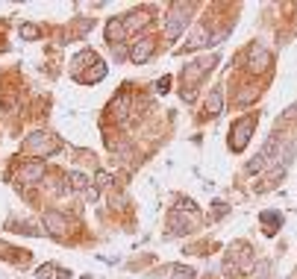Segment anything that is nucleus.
Masks as SVG:
<instances>
[{
	"mask_svg": "<svg viewBox=\"0 0 297 279\" xmlns=\"http://www.w3.org/2000/svg\"><path fill=\"white\" fill-rule=\"evenodd\" d=\"M186 21H189V12H186V6H183V3L171 6V15H168V26H165V35H168V38H177V35L183 32Z\"/></svg>",
	"mask_w": 297,
	"mask_h": 279,
	"instance_id": "nucleus-1",
	"label": "nucleus"
},
{
	"mask_svg": "<svg viewBox=\"0 0 297 279\" xmlns=\"http://www.w3.org/2000/svg\"><path fill=\"white\" fill-rule=\"evenodd\" d=\"M212 65H215V59H197V62L186 65V71H183V82H194V79H200Z\"/></svg>",
	"mask_w": 297,
	"mask_h": 279,
	"instance_id": "nucleus-2",
	"label": "nucleus"
},
{
	"mask_svg": "<svg viewBox=\"0 0 297 279\" xmlns=\"http://www.w3.org/2000/svg\"><path fill=\"white\" fill-rule=\"evenodd\" d=\"M250 129H253V118H244V121H239V127H236V141H233V150H242V147L247 144V138H250Z\"/></svg>",
	"mask_w": 297,
	"mask_h": 279,
	"instance_id": "nucleus-3",
	"label": "nucleus"
},
{
	"mask_svg": "<svg viewBox=\"0 0 297 279\" xmlns=\"http://www.w3.org/2000/svg\"><path fill=\"white\" fill-rule=\"evenodd\" d=\"M153 47H156V41H150V38H141L135 47H133V62H147L150 59V53H153Z\"/></svg>",
	"mask_w": 297,
	"mask_h": 279,
	"instance_id": "nucleus-4",
	"label": "nucleus"
},
{
	"mask_svg": "<svg viewBox=\"0 0 297 279\" xmlns=\"http://www.w3.org/2000/svg\"><path fill=\"white\" fill-rule=\"evenodd\" d=\"M250 62H253L250 68H259V71H262V68H268V62H271V53H268L265 47H253V50H250Z\"/></svg>",
	"mask_w": 297,
	"mask_h": 279,
	"instance_id": "nucleus-5",
	"label": "nucleus"
},
{
	"mask_svg": "<svg viewBox=\"0 0 297 279\" xmlns=\"http://www.w3.org/2000/svg\"><path fill=\"white\" fill-rule=\"evenodd\" d=\"M56 147H59V141H47V138L44 141L41 138H29L27 141V150H38V153H53Z\"/></svg>",
	"mask_w": 297,
	"mask_h": 279,
	"instance_id": "nucleus-6",
	"label": "nucleus"
},
{
	"mask_svg": "<svg viewBox=\"0 0 297 279\" xmlns=\"http://www.w3.org/2000/svg\"><path fill=\"white\" fill-rule=\"evenodd\" d=\"M221 103H224L221 91H212V97L206 100V112H209V115H221Z\"/></svg>",
	"mask_w": 297,
	"mask_h": 279,
	"instance_id": "nucleus-7",
	"label": "nucleus"
},
{
	"mask_svg": "<svg viewBox=\"0 0 297 279\" xmlns=\"http://www.w3.org/2000/svg\"><path fill=\"white\" fill-rule=\"evenodd\" d=\"M41 174H44V168H41V165H29V168H24V171H21V179L35 182V179H41Z\"/></svg>",
	"mask_w": 297,
	"mask_h": 279,
	"instance_id": "nucleus-8",
	"label": "nucleus"
},
{
	"mask_svg": "<svg viewBox=\"0 0 297 279\" xmlns=\"http://www.w3.org/2000/svg\"><path fill=\"white\" fill-rule=\"evenodd\" d=\"M124 32H127V29H124V24H115V21H112V24L106 26V38H109L112 44H115V41H121V35H124Z\"/></svg>",
	"mask_w": 297,
	"mask_h": 279,
	"instance_id": "nucleus-9",
	"label": "nucleus"
},
{
	"mask_svg": "<svg viewBox=\"0 0 297 279\" xmlns=\"http://www.w3.org/2000/svg\"><path fill=\"white\" fill-rule=\"evenodd\" d=\"M44 221L53 227V232H65V227H68V224H65V218H59V215H47Z\"/></svg>",
	"mask_w": 297,
	"mask_h": 279,
	"instance_id": "nucleus-10",
	"label": "nucleus"
},
{
	"mask_svg": "<svg viewBox=\"0 0 297 279\" xmlns=\"http://www.w3.org/2000/svg\"><path fill=\"white\" fill-rule=\"evenodd\" d=\"M147 18L144 15H130V21H124V29H135V26H144Z\"/></svg>",
	"mask_w": 297,
	"mask_h": 279,
	"instance_id": "nucleus-11",
	"label": "nucleus"
},
{
	"mask_svg": "<svg viewBox=\"0 0 297 279\" xmlns=\"http://www.w3.org/2000/svg\"><path fill=\"white\" fill-rule=\"evenodd\" d=\"M21 32H24V35H27V38H32V35H35V26H24V29H21Z\"/></svg>",
	"mask_w": 297,
	"mask_h": 279,
	"instance_id": "nucleus-12",
	"label": "nucleus"
}]
</instances>
